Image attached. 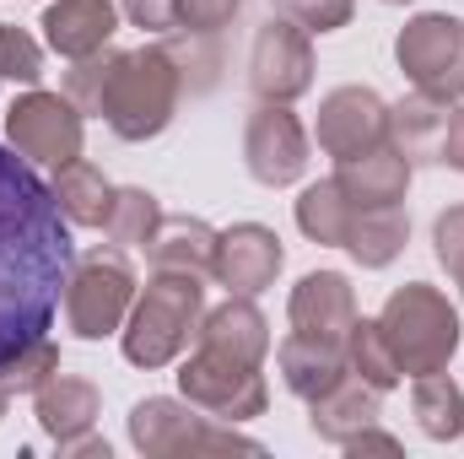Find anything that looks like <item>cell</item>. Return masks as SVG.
I'll list each match as a JSON object with an SVG mask.
<instances>
[{
	"instance_id": "cell-1",
	"label": "cell",
	"mask_w": 464,
	"mask_h": 459,
	"mask_svg": "<svg viewBox=\"0 0 464 459\" xmlns=\"http://www.w3.org/2000/svg\"><path fill=\"white\" fill-rule=\"evenodd\" d=\"M71 265L76 243L54 190L0 141V362L54 330Z\"/></svg>"
},
{
	"instance_id": "cell-2",
	"label": "cell",
	"mask_w": 464,
	"mask_h": 459,
	"mask_svg": "<svg viewBox=\"0 0 464 459\" xmlns=\"http://www.w3.org/2000/svg\"><path fill=\"white\" fill-rule=\"evenodd\" d=\"M184 65L168 44H140V49H114L103 98H98V119L114 130L119 141H151L162 135L179 98H184Z\"/></svg>"
},
{
	"instance_id": "cell-3",
	"label": "cell",
	"mask_w": 464,
	"mask_h": 459,
	"mask_svg": "<svg viewBox=\"0 0 464 459\" xmlns=\"http://www.w3.org/2000/svg\"><path fill=\"white\" fill-rule=\"evenodd\" d=\"M206 276H189V270H157L140 292H135V308L119 330L124 346V362L135 367H168L184 346L195 341L200 319H206Z\"/></svg>"
},
{
	"instance_id": "cell-4",
	"label": "cell",
	"mask_w": 464,
	"mask_h": 459,
	"mask_svg": "<svg viewBox=\"0 0 464 459\" xmlns=\"http://www.w3.org/2000/svg\"><path fill=\"white\" fill-rule=\"evenodd\" d=\"M378 330H383L405 378H427V373H443L459 351V308L438 287L405 281L378 308Z\"/></svg>"
},
{
	"instance_id": "cell-5",
	"label": "cell",
	"mask_w": 464,
	"mask_h": 459,
	"mask_svg": "<svg viewBox=\"0 0 464 459\" xmlns=\"http://www.w3.org/2000/svg\"><path fill=\"white\" fill-rule=\"evenodd\" d=\"M130 444L146 459H195V454H265L254 438H243L232 422L206 416L189 400L146 395L130 405Z\"/></svg>"
},
{
	"instance_id": "cell-6",
	"label": "cell",
	"mask_w": 464,
	"mask_h": 459,
	"mask_svg": "<svg viewBox=\"0 0 464 459\" xmlns=\"http://www.w3.org/2000/svg\"><path fill=\"white\" fill-rule=\"evenodd\" d=\"M135 270L124 259V249H92L71 265L65 276V298H60V314H65V330L76 341H103L119 336L130 308H135Z\"/></svg>"
},
{
	"instance_id": "cell-7",
	"label": "cell",
	"mask_w": 464,
	"mask_h": 459,
	"mask_svg": "<svg viewBox=\"0 0 464 459\" xmlns=\"http://www.w3.org/2000/svg\"><path fill=\"white\" fill-rule=\"evenodd\" d=\"M394 60L411 82V93H427L432 103H464V16L454 11H421L400 27Z\"/></svg>"
},
{
	"instance_id": "cell-8",
	"label": "cell",
	"mask_w": 464,
	"mask_h": 459,
	"mask_svg": "<svg viewBox=\"0 0 464 459\" xmlns=\"http://www.w3.org/2000/svg\"><path fill=\"white\" fill-rule=\"evenodd\" d=\"M179 395H184L189 405H200L206 416L232 422V427L265 416V405H270L265 373H259L254 362H237V356L206 351V346H195V351L184 356V367H179Z\"/></svg>"
},
{
	"instance_id": "cell-9",
	"label": "cell",
	"mask_w": 464,
	"mask_h": 459,
	"mask_svg": "<svg viewBox=\"0 0 464 459\" xmlns=\"http://www.w3.org/2000/svg\"><path fill=\"white\" fill-rule=\"evenodd\" d=\"M5 141H11L33 168H60V162L82 157L87 114H82L65 93L27 87V93L11 103V114H5Z\"/></svg>"
},
{
	"instance_id": "cell-10",
	"label": "cell",
	"mask_w": 464,
	"mask_h": 459,
	"mask_svg": "<svg viewBox=\"0 0 464 459\" xmlns=\"http://www.w3.org/2000/svg\"><path fill=\"white\" fill-rule=\"evenodd\" d=\"M248 87L259 103H297L314 87V33L286 16H270L248 49Z\"/></svg>"
},
{
	"instance_id": "cell-11",
	"label": "cell",
	"mask_w": 464,
	"mask_h": 459,
	"mask_svg": "<svg viewBox=\"0 0 464 459\" xmlns=\"http://www.w3.org/2000/svg\"><path fill=\"white\" fill-rule=\"evenodd\" d=\"M243 168L265 190H286L308 173V130L292 103H259L243 124Z\"/></svg>"
},
{
	"instance_id": "cell-12",
	"label": "cell",
	"mask_w": 464,
	"mask_h": 459,
	"mask_svg": "<svg viewBox=\"0 0 464 459\" xmlns=\"http://www.w3.org/2000/svg\"><path fill=\"white\" fill-rule=\"evenodd\" d=\"M314 135H319V146H324L335 162L367 151V146H383V141H389V103H383L372 87H335V93H324V103H319Z\"/></svg>"
},
{
	"instance_id": "cell-13",
	"label": "cell",
	"mask_w": 464,
	"mask_h": 459,
	"mask_svg": "<svg viewBox=\"0 0 464 459\" xmlns=\"http://www.w3.org/2000/svg\"><path fill=\"white\" fill-rule=\"evenodd\" d=\"M286 265V249L281 238L265 228V222H232L227 232H217V281L237 292V298H259Z\"/></svg>"
},
{
	"instance_id": "cell-14",
	"label": "cell",
	"mask_w": 464,
	"mask_h": 459,
	"mask_svg": "<svg viewBox=\"0 0 464 459\" xmlns=\"http://www.w3.org/2000/svg\"><path fill=\"white\" fill-rule=\"evenodd\" d=\"M286 319L308 341L346 346L351 325H356V292H351V281L341 270H308L286 298Z\"/></svg>"
},
{
	"instance_id": "cell-15",
	"label": "cell",
	"mask_w": 464,
	"mask_h": 459,
	"mask_svg": "<svg viewBox=\"0 0 464 459\" xmlns=\"http://www.w3.org/2000/svg\"><path fill=\"white\" fill-rule=\"evenodd\" d=\"M411 173H416V162L394 141H383V146H367L356 157H341L335 184L351 195V206L372 211V206H400L405 190H411Z\"/></svg>"
},
{
	"instance_id": "cell-16",
	"label": "cell",
	"mask_w": 464,
	"mask_h": 459,
	"mask_svg": "<svg viewBox=\"0 0 464 459\" xmlns=\"http://www.w3.org/2000/svg\"><path fill=\"white\" fill-rule=\"evenodd\" d=\"M119 33V5L114 0H49L44 11V44L60 60H87L109 49Z\"/></svg>"
},
{
	"instance_id": "cell-17",
	"label": "cell",
	"mask_w": 464,
	"mask_h": 459,
	"mask_svg": "<svg viewBox=\"0 0 464 459\" xmlns=\"http://www.w3.org/2000/svg\"><path fill=\"white\" fill-rule=\"evenodd\" d=\"M378 400H383V389H372V384H362L356 373H346L335 389H324L319 400H308V427H314V438L346 449L356 433L378 427V416H383Z\"/></svg>"
},
{
	"instance_id": "cell-18",
	"label": "cell",
	"mask_w": 464,
	"mask_h": 459,
	"mask_svg": "<svg viewBox=\"0 0 464 459\" xmlns=\"http://www.w3.org/2000/svg\"><path fill=\"white\" fill-rule=\"evenodd\" d=\"M195 346L222 351V356H237V362H254V367H259V362L270 356V325H265V314L254 308V298L227 292V303L206 308V319H200V330H195Z\"/></svg>"
},
{
	"instance_id": "cell-19",
	"label": "cell",
	"mask_w": 464,
	"mask_h": 459,
	"mask_svg": "<svg viewBox=\"0 0 464 459\" xmlns=\"http://www.w3.org/2000/svg\"><path fill=\"white\" fill-rule=\"evenodd\" d=\"M33 416L44 427V438H76V433H92L98 416H103V395L98 384L87 378H71V373H54L44 389H33Z\"/></svg>"
},
{
	"instance_id": "cell-20",
	"label": "cell",
	"mask_w": 464,
	"mask_h": 459,
	"mask_svg": "<svg viewBox=\"0 0 464 459\" xmlns=\"http://www.w3.org/2000/svg\"><path fill=\"white\" fill-rule=\"evenodd\" d=\"M276 367H281V384H286L297 400H319L324 389H335L351 373L346 346L308 341V336H297V330L276 346Z\"/></svg>"
},
{
	"instance_id": "cell-21",
	"label": "cell",
	"mask_w": 464,
	"mask_h": 459,
	"mask_svg": "<svg viewBox=\"0 0 464 459\" xmlns=\"http://www.w3.org/2000/svg\"><path fill=\"white\" fill-rule=\"evenodd\" d=\"M49 190H54V200H60V211H65L71 228H103L109 222L114 184H109V173L98 162H87V157L60 162L54 179H49Z\"/></svg>"
},
{
	"instance_id": "cell-22",
	"label": "cell",
	"mask_w": 464,
	"mask_h": 459,
	"mask_svg": "<svg viewBox=\"0 0 464 459\" xmlns=\"http://www.w3.org/2000/svg\"><path fill=\"white\" fill-rule=\"evenodd\" d=\"M146 254H151V270L211 276L217 270V228H206L200 217H162V228L146 243Z\"/></svg>"
},
{
	"instance_id": "cell-23",
	"label": "cell",
	"mask_w": 464,
	"mask_h": 459,
	"mask_svg": "<svg viewBox=\"0 0 464 459\" xmlns=\"http://www.w3.org/2000/svg\"><path fill=\"white\" fill-rule=\"evenodd\" d=\"M405 243H411V217H405L400 206H372V211L356 206L351 232H346V254L362 265V270L394 265V259L405 254Z\"/></svg>"
},
{
	"instance_id": "cell-24",
	"label": "cell",
	"mask_w": 464,
	"mask_h": 459,
	"mask_svg": "<svg viewBox=\"0 0 464 459\" xmlns=\"http://www.w3.org/2000/svg\"><path fill=\"white\" fill-rule=\"evenodd\" d=\"M443 124H449V109L432 103L427 93H411L400 103H389V141L411 157V162H438V141H443Z\"/></svg>"
},
{
	"instance_id": "cell-25",
	"label": "cell",
	"mask_w": 464,
	"mask_h": 459,
	"mask_svg": "<svg viewBox=\"0 0 464 459\" xmlns=\"http://www.w3.org/2000/svg\"><path fill=\"white\" fill-rule=\"evenodd\" d=\"M411 416H416V427H421L427 438L454 444V438H464V389L449 373L416 378V389H411Z\"/></svg>"
},
{
	"instance_id": "cell-26",
	"label": "cell",
	"mask_w": 464,
	"mask_h": 459,
	"mask_svg": "<svg viewBox=\"0 0 464 459\" xmlns=\"http://www.w3.org/2000/svg\"><path fill=\"white\" fill-rule=\"evenodd\" d=\"M351 217H356V206L335 179H319L297 195V228H303V238H314L324 249H346Z\"/></svg>"
},
{
	"instance_id": "cell-27",
	"label": "cell",
	"mask_w": 464,
	"mask_h": 459,
	"mask_svg": "<svg viewBox=\"0 0 464 459\" xmlns=\"http://www.w3.org/2000/svg\"><path fill=\"white\" fill-rule=\"evenodd\" d=\"M157 228H162V200L151 190H140V184L114 190V206H109V222H103L114 249H146L157 238Z\"/></svg>"
},
{
	"instance_id": "cell-28",
	"label": "cell",
	"mask_w": 464,
	"mask_h": 459,
	"mask_svg": "<svg viewBox=\"0 0 464 459\" xmlns=\"http://www.w3.org/2000/svg\"><path fill=\"white\" fill-rule=\"evenodd\" d=\"M346 362H351V373L362 384H372V389H394L405 378L400 362H394V351H389V341H383V330H378V319H362V314H356V325H351V336H346Z\"/></svg>"
},
{
	"instance_id": "cell-29",
	"label": "cell",
	"mask_w": 464,
	"mask_h": 459,
	"mask_svg": "<svg viewBox=\"0 0 464 459\" xmlns=\"http://www.w3.org/2000/svg\"><path fill=\"white\" fill-rule=\"evenodd\" d=\"M38 87L44 82V44L16 27V22H0V87Z\"/></svg>"
},
{
	"instance_id": "cell-30",
	"label": "cell",
	"mask_w": 464,
	"mask_h": 459,
	"mask_svg": "<svg viewBox=\"0 0 464 459\" xmlns=\"http://www.w3.org/2000/svg\"><path fill=\"white\" fill-rule=\"evenodd\" d=\"M54 373H60V346L49 341V336L33 341V346H22L16 356L0 362V384H5L11 395H33V389H44Z\"/></svg>"
},
{
	"instance_id": "cell-31",
	"label": "cell",
	"mask_w": 464,
	"mask_h": 459,
	"mask_svg": "<svg viewBox=\"0 0 464 459\" xmlns=\"http://www.w3.org/2000/svg\"><path fill=\"white\" fill-rule=\"evenodd\" d=\"M109 65H114V44L98 49V54H87V60H71V71H65V98H71L82 114H98V98H103Z\"/></svg>"
},
{
	"instance_id": "cell-32",
	"label": "cell",
	"mask_w": 464,
	"mask_h": 459,
	"mask_svg": "<svg viewBox=\"0 0 464 459\" xmlns=\"http://www.w3.org/2000/svg\"><path fill=\"white\" fill-rule=\"evenodd\" d=\"M356 11V0H276V16L297 22L303 33H341Z\"/></svg>"
},
{
	"instance_id": "cell-33",
	"label": "cell",
	"mask_w": 464,
	"mask_h": 459,
	"mask_svg": "<svg viewBox=\"0 0 464 459\" xmlns=\"http://www.w3.org/2000/svg\"><path fill=\"white\" fill-rule=\"evenodd\" d=\"M237 11H243V0H173L179 33H200V38H211V33L232 27Z\"/></svg>"
},
{
	"instance_id": "cell-34",
	"label": "cell",
	"mask_w": 464,
	"mask_h": 459,
	"mask_svg": "<svg viewBox=\"0 0 464 459\" xmlns=\"http://www.w3.org/2000/svg\"><path fill=\"white\" fill-rule=\"evenodd\" d=\"M432 254H438V265L454 276V287H459V298H464V206H449V211L432 222Z\"/></svg>"
},
{
	"instance_id": "cell-35",
	"label": "cell",
	"mask_w": 464,
	"mask_h": 459,
	"mask_svg": "<svg viewBox=\"0 0 464 459\" xmlns=\"http://www.w3.org/2000/svg\"><path fill=\"white\" fill-rule=\"evenodd\" d=\"M140 33H179V16H173V0H124L119 5Z\"/></svg>"
},
{
	"instance_id": "cell-36",
	"label": "cell",
	"mask_w": 464,
	"mask_h": 459,
	"mask_svg": "<svg viewBox=\"0 0 464 459\" xmlns=\"http://www.w3.org/2000/svg\"><path fill=\"white\" fill-rule=\"evenodd\" d=\"M438 162L464 173V109H449V124H443V141H438Z\"/></svg>"
},
{
	"instance_id": "cell-37",
	"label": "cell",
	"mask_w": 464,
	"mask_h": 459,
	"mask_svg": "<svg viewBox=\"0 0 464 459\" xmlns=\"http://www.w3.org/2000/svg\"><path fill=\"white\" fill-rule=\"evenodd\" d=\"M65 459H109V438H98V433H76V438H60L54 444Z\"/></svg>"
},
{
	"instance_id": "cell-38",
	"label": "cell",
	"mask_w": 464,
	"mask_h": 459,
	"mask_svg": "<svg viewBox=\"0 0 464 459\" xmlns=\"http://www.w3.org/2000/svg\"><path fill=\"white\" fill-rule=\"evenodd\" d=\"M346 454H400V438H389V433L367 427V433H356V438L346 444Z\"/></svg>"
},
{
	"instance_id": "cell-39",
	"label": "cell",
	"mask_w": 464,
	"mask_h": 459,
	"mask_svg": "<svg viewBox=\"0 0 464 459\" xmlns=\"http://www.w3.org/2000/svg\"><path fill=\"white\" fill-rule=\"evenodd\" d=\"M5 405H11V389H5V384H0V416H5Z\"/></svg>"
},
{
	"instance_id": "cell-40",
	"label": "cell",
	"mask_w": 464,
	"mask_h": 459,
	"mask_svg": "<svg viewBox=\"0 0 464 459\" xmlns=\"http://www.w3.org/2000/svg\"><path fill=\"white\" fill-rule=\"evenodd\" d=\"M383 5H411V0H383Z\"/></svg>"
}]
</instances>
